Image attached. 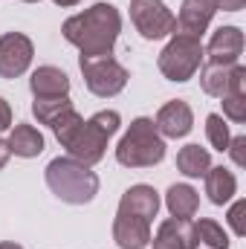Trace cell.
Segmentation results:
<instances>
[{"mask_svg": "<svg viewBox=\"0 0 246 249\" xmlns=\"http://www.w3.org/2000/svg\"><path fill=\"white\" fill-rule=\"evenodd\" d=\"M119 124H122V116L116 110H99L96 116L81 119V113L75 107H70L50 127H53L55 139L61 142V148H67V154L72 160L93 168L96 162H102V157L107 151V142L119 130Z\"/></svg>", "mask_w": 246, "mask_h": 249, "instance_id": "1", "label": "cell"}, {"mask_svg": "<svg viewBox=\"0 0 246 249\" xmlns=\"http://www.w3.org/2000/svg\"><path fill=\"white\" fill-rule=\"evenodd\" d=\"M119 32H122V15L107 0L93 3L81 15L67 18L64 26H61V35L72 47H78L81 58L113 55V47L119 41Z\"/></svg>", "mask_w": 246, "mask_h": 249, "instance_id": "2", "label": "cell"}, {"mask_svg": "<svg viewBox=\"0 0 246 249\" xmlns=\"http://www.w3.org/2000/svg\"><path fill=\"white\" fill-rule=\"evenodd\" d=\"M47 186L64 203L84 206L99 194V174L72 157H55L47 165Z\"/></svg>", "mask_w": 246, "mask_h": 249, "instance_id": "3", "label": "cell"}, {"mask_svg": "<svg viewBox=\"0 0 246 249\" xmlns=\"http://www.w3.org/2000/svg\"><path fill=\"white\" fill-rule=\"evenodd\" d=\"M116 160L124 168H154L165 160V139L159 136L154 119L139 116L116 145Z\"/></svg>", "mask_w": 246, "mask_h": 249, "instance_id": "4", "label": "cell"}, {"mask_svg": "<svg viewBox=\"0 0 246 249\" xmlns=\"http://www.w3.org/2000/svg\"><path fill=\"white\" fill-rule=\"evenodd\" d=\"M200 64H203V44H200V38H191V35H183V32H174L171 41L162 47V53L157 58L159 72L168 81H177V84L194 78Z\"/></svg>", "mask_w": 246, "mask_h": 249, "instance_id": "5", "label": "cell"}, {"mask_svg": "<svg viewBox=\"0 0 246 249\" xmlns=\"http://www.w3.org/2000/svg\"><path fill=\"white\" fill-rule=\"evenodd\" d=\"M78 67H81V75H84L87 90H90L93 96H99V99H113V96H119L124 87H127V78H130V72H127L113 55L81 58Z\"/></svg>", "mask_w": 246, "mask_h": 249, "instance_id": "6", "label": "cell"}, {"mask_svg": "<svg viewBox=\"0 0 246 249\" xmlns=\"http://www.w3.org/2000/svg\"><path fill=\"white\" fill-rule=\"evenodd\" d=\"M130 20L145 41L168 38L177 29V18L162 0H130Z\"/></svg>", "mask_w": 246, "mask_h": 249, "instance_id": "7", "label": "cell"}, {"mask_svg": "<svg viewBox=\"0 0 246 249\" xmlns=\"http://www.w3.org/2000/svg\"><path fill=\"white\" fill-rule=\"evenodd\" d=\"M35 55V47L29 35L23 32H6L0 35V78H18L29 70Z\"/></svg>", "mask_w": 246, "mask_h": 249, "instance_id": "8", "label": "cell"}, {"mask_svg": "<svg viewBox=\"0 0 246 249\" xmlns=\"http://www.w3.org/2000/svg\"><path fill=\"white\" fill-rule=\"evenodd\" d=\"M241 53H244V32L241 26H220L211 32L209 44L203 47V58L209 64H241Z\"/></svg>", "mask_w": 246, "mask_h": 249, "instance_id": "9", "label": "cell"}, {"mask_svg": "<svg viewBox=\"0 0 246 249\" xmlns=\"http://www.w3.org/2000/svg\"><path fill=\"white\" fill-rule=\"evenodd\" d=\"M154 124H157V130H159L162 139H183V136L191 133V127H194V113H191L188 102L171 99V102H165L157 110Z\"/></svg>", "mask_w": 246, "mask_h": 249, "instance_id": "10", "label": "cell"}, {"mask_svg": "<svg viewBox=\"0 0 246 249\" xmlns=\"http://www.w3.org/2000/svg\"><path fill=\"white\" fill-rule=\"evenodd\" d=\"M217 12V0H183L180 6V18H177V29L191 38H203V32L209 29L211 18Z\"/></svg>", "mask_w": 246, "mask_h": 249, "instance_id": "11", "label": "cell"}, {"mask_svg": "<svg viewBox=\"0 0 246 249\" xmlns=\"http://www.w3.org/2000/svg\"><path fill=\"white\" fill-rule=\"evenodd\" d=\"M113 241H116L119 249H148V244H151V220H142L136 214L116 212Z\"/></svg>", "mask_w": 246, "mask_h": 249, "instance_id": "12", "label": "cell"}, {"mask_svg": "<svg viewBox=\"0 0 246 249\" xmlns=\"http://www.w3.org/2000/svg\"><path fill=\"white\" fill-rule=\"evenodd\" d=\"M154 249H197L200 241L194 235V223L180 220V217H168L159 223L157 235L151 238Z\"/></svg>", "mask_w": 246, "mask_h": 249, "instance_id": "13", "label": "cell"}, {"mask_svg": "<svg viewBox=\"0 0 246 249\" xmlns=\"http://www.w3.org/2000/svg\"><path fill=\"white\" fill-rule=\"evenodd\" d=\"M119 212L136 214V217L154 223V217H157V212H159V191L154 186H145V183L130 186L122 194V200H119Z\"/></svg>", "mask_w": 246, "mask_h": 249, "instance_id": "14", "label": "cell"}, {"mask_svg": "<svg viewBox=\"0 0 246 249\" xmlns=\"http://www.w3.org/2000/svg\"><path fill=\"white\" fill-rule=\"evenodd\" d=\"M29 90L35 99H58L70 96V75L58 67H38L29 78Z\"/></svg>", "mask_w": 246, "mask_h": 249, "instance_id": "15", "label": "cell"}, {"mask_svg": "<svg viewBox=\"0 0 246 249\" xmlns=\"http://www.w3.org/2000/svg\"><path fill=\"white\" fill-rule=\"evenodd\" d=\"M6 142H9L12 154L15 157H23V160H32V157H38L44 151V133L35 124H26V122L15 124Z\"/></svg>", "mask_w": 246, "mask_h": 249, "instance_id": "16", "label": "cell"}, {"mask_svg": "<svg viewBox=\"0 0 246 249\" xmlns=\"http://www.w3.org/2000/svg\"><path fill=\"white\" fill-rule=\"evenodd\" d=\"M165 206L171 212V217H180V220H191L200 209V194L188 183H174V186L165 191Z\"/></svg>", "mask_w": 246, "mask_h": 249, "instance_id": "17", "label": "cell"}, {"mask_svg": "<svg viewBox=\"0 0 246 249\" xmlns=\"http://www.w3.org/2000/svg\"><path fill=\"white\" fill-rule=\"evenodd\" d=\"M206 194H209V200H211L214 206L229 203V200L238 194V180H235V174H232L229 168H223V165L209 168V171H206Z\"/></svg>", "mask_w": 246, "mask_h": 249, "instance_id": "18", "label": "cell"}, {"mask_svg": "<svg viewBox=\"0 0 246 249\" xmlns=\"http://www.w3.org/2000/svg\"><path fill=\"white\" fill-rule=\"evenodd\" d=\"M177 168H180V174L191 177V180L206 177V171L211 168V157L200 145H185V148L177 151Z\"/></svg>", "mask_w": 246, "mask_h": 249, "instance_id": "19", "label": "cell"}, {"mask_svg": "<svg viewBox=\"0 0 246 249\" xmlns=\"http://www.w3.org/2000/svg\"><path fill=\"white\" fill-rule=\"evenodd\" d=\"M235 67V64H232ZM232 67L226 64H206L203 72H200V87L206 96H214V99H223L226 90H229V78H232Z\"/></svg>", "mask_w": 246, "mask_h": 249, "instance_id": "20", "label": "cell"}, {"mask_svg": "<svg viewBox=\"0 0 246 249\" xmlns=\"http://www.w3.org/2000/svg\"><path fill=\"white\" fill-rule=\"evenodd\" d=\"M194 235L200 244H206L209 249H229V235L223 232V226L211 217H200L194 223Z\"/></svg>", "mask_w": 246, "mask_h": 249, "instance_id": "21", "label": "cell"}, {"mask_svg": "<svg viewBox=\"0 0 246 249\" xmlns=\"http://www.w3.org/2000/svg\"><path fill=\"white\" fill-rule=\"evenodd\" d=\"M70 107H72L70 96H58V99H35V102H32V116L38 119V124H47V127H50V124L55 122L64 110H70Z\"/></svg>", "mask_w": 246, "mask_h": 249, "instance_id": "22", "label": "cell"}, {"mask_svg": "<svg viewBox=\"0 0 246 249\" xmlns=\"http://www.w3.org/2000/svg\"><path fill=\"white\" fill-rule=\"evenodd\" d=\"M206 136H209V142H211L214 151H226L229 148L232 133H229V124H226V119L220 113H209L206 116Z\"/></svg>", "mask_w": 246, "mask_h": 249, "instance_id": "23", "label": "cell"}, {"mask_svg": "<svg viewBox=\"0 0 246 249\" xmlns=\"http://www.w3.org/2000/svg\"><path fill=\"white\" fill-rule=\"evenodd\" d=\"M223 113L232 122H246V96H223Z\"/></svg>", "mask_w": 246, "mask_h": 249, "instance_id": "24", "label": "cell"}, {"mask_svg": "<svg viewBox=\"0 0 246 249\" xmlns=\"http://www.w3.org/2000/svg\"><path fill=\"white\" fill-rule=\"evenodd\" d=\"M244 212H246V203H244V200H238V203L229 209V226H232V232H235L238 238H244V235H246Z\"/></svg>", "mask_w": 246, "mask_h": 249, "instance_id": "25", "label": "cell"}, {"mask_svg": "<svg viewBox=\"0 0 246 249\" xmlns=\"http://www.w3.org/2000/svg\"><path fill=\"white\" fill-rule=\"evenodd\" d=\"M244 148H246V136H235V139H229V154H232V162L238 165V168H244L246 165V154H244Z\"/></svg>", "mask_w": 246, "mask_h": 249, "instance_id": "26", "label": "cell"}, {"mask_svg": "<svg viewBox=\"0 0 246 249\" xmlns=\"http://www.w3.org/2000/svg\"><path fill=\"white\" fill-rule=\"evenodd\" d=\"M6 127H12V107H9V102L0 96V130H6Z\"/></svg>", "mask_w": 246, "mask_h": 249, "instance_id": "27", "label": "cell"}, {"mask_svg": "<svg viewBox=\"0 0 246 249\" xmlns=\"http://www.w3.org/2000/svg\"><path fill=\"white\" fill-rule=\"evenodd\" d=\"M246 6V0H217V9H223V12H241Z\"/></svg>", "mask_w": 246, "mask_h": 249, "instance_id": "28", "label": "cell"}, {"mask_svg": "<svg viewBox=\"0 0 246 249\" xmlns=\"http://www.w3.org/2000/svg\"><path fill=\"white\" fill-rule=\"evenodd\" d=\"M9 157H12V148H9V142H6V139H0V168L9 162Z\"/></svg>", "mask_w": 246, "mask_h": 249, "instance_id": "29", "label": "cell"}, {"mask_svg": "<svg viewBox=\"0 0 246 249\" xmlns=\"http://www.w3.org/2000/svg\"><path fill=\"white\" fill-rule=\"evenodd\" d=\"M55 6H61V9H70V6H75V3H81V0H53Z\"/></svg>", "mask_w": 246, "mask_h": 249, "instance_id": "30", "label": "cell"}, {"mask_svg": "<svg viewBox=\"0 0 246 249\" xmlns=\"http://www.w3.org/2000/svg\"><path fill=\"white\" fill-rule=\"evenodd\" d=\"M0 249H23V247H20V244H15V241H3Z\"/></svg>", "mask_w": 246, "mask_h": 249, "instance_id": "31", "label": "cell"}, {"mask_svg": "<svg viewBox=\"0 0 246 249\" xmlns=\"http://www.w3.org/2000/svg\"><path fill=\"white\" fill-rule=\"evenodd\" d=\"M23 3H38V0H23Z\"/></svg>", "mask_w": 246, "mask_h": 249, "instance_id": "32", "label": "cell"}]
</instances>
